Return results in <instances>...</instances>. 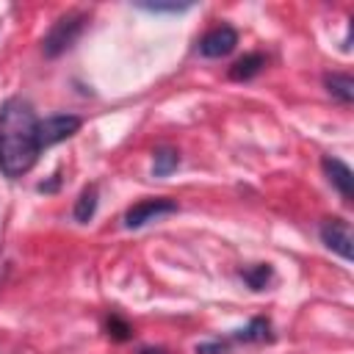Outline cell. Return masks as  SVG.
Instances as JSON below:
<instances>
[{"mask_svg": "<svg viewBox=\"0 0 354 354\" xmlns=\"http://www.w3.org/2000/svg\"><path fill=\"white\" fill-rule=\"evenodd\" d=\"M138 354H169V351L160 346H144V348H138Z\"/></svg>", "mask_w": 354, "mask_h": 354, "instance_id": "e0dca14e", "label": "cell"}, {"mask_svg": "<svg viewBox=\"0 0 354 354\" xmlns=\"http://www.w3.org/2000/svg\"><path fill=\"white\" fill-rule=\"evenodd\" d=\"M266 64H268V58L263 53H246L243 58H238L230 66V80H238V83L241 80H252L266 69Z\"/></svg>", "mask_w": 354, "mask_h": 354, "instance_id": "9c48e42d", "label": "cell"}, {"mask_svg": "<svg viewBox=\"0 0 354 354\" xmlns=\"http://www.w3.org/2000/svg\"><path fill=\"white\" fill-rule=\"evenodd\" d=\"M232 340H238V343H271L274 340V326H271L268 318L257 315L243 329H235L232 332Z\"/></svg>", "mask_w": 354, "mask_h": 354, "instance_id": "ba28073f", "label": "cell"}, {"mask_svg": "<svg viewBox=\"0 0 354 354\" xmlns=\"http://www.w3.org/2000/svg\"><path fill=\"white\" fill-rule=\"evenodd\" d=\"M180 166V152L171 147H158L155 149V160H152V174L155 177H166Z\"/></svg>", "mask_w": 354, "mask_h": 354, "instance_id": "7c38bea8", "label": "cell"}, {"mask_svg": "<svg viewBox=\"0 0 354 354\" xmlns=\"http://www.w3.org/2000/svg\"><path fill=\"white\" fill-rule=\"evenodd\" d=\"M235 44H238V30H235L232 25L221 22V25L210 28V30L199 39V53H202L205 58H221V55H230V53L235 50Z\"/></svg>", "mask_w": 354, "mask_h": 354, "instance_id": "8992f818", "label": "cell"}, {"mask_svg": "<svg viewBox=\"0 0 354 354\" xmlns=\"http://www.w3.org/2000/svg\"><path fill=\"white\" fill-rule=\"evenodd\" d=\"M318 235H321L324 246L332 249V252H337L343 260H351L354 257V249H351L354 232H351V224L346 218H326V221H321Z\"/></svg>", "mask_w": 354, "mask_h": 354, "instance_id": "5b68a950", "label": "cell"}, {"mask_svg": "<svg viewBox=\"0 0 354 354\" xmlns=\"http://www.w3.org/2000/svg\"><path fill=\"white\" fill-rule=\"evenodd\" d=\"M80 124H83V119L75 116V113H53L47 119H39V144H41V149L72 138L80 130Z\"/></svg>", "mask_w": 354, "mask_h": 354, "instance_id": "277c9868", "label": "cell"}, {"mask_svg": "<svg viewBox=\"0 0 354 354\" xmlns=\"http://www.w3.org/2000/svg\"><path fill=\"white\" fill-rule=\"evenodd\" d=\"M97 205H100V188L91 183V185H86V188L80 191V196H77V202H75V210H72L75 221L88 224V221L94 218V213H97Z\"/></svg>", "mask_w": 354, "mask_h": 354, "instance_id": "8fae6325", "label": "cell"}, {"mask_svg": "<svg viewBox=\"0 0 354 354\" xmlns=\"http://www.w3.org/2000/svg\"><path fill=\"white\" fill-rule=\"evenodd\" d=\"M241 277H243V282H246L252 290H263V288L274 279V268H271L268 263H254V266L243 268Z\"/></svg>", "mask_w": 354, "mask_h": 354, "instance_id": "4fadbf2b", "label": "cell"}, {"mask_svg": "<svg viewBox=\"0 0 354 354\" xmlns=\"http://www.w3.org/2000/svg\"><path fill=\"white\" fill-rule=\"evenodd\" d=\"M194 351L196 354H230V346L224 340H210V343H199Z\"/></svg>", "mask_w": 354, "mask_h": 354, "instance_id": "2e32d148", "label": "cell"}, {"mask_svg": "<svg viewBox=\"0 0 354 354\" xmlns=\"http://www.w3.org/2000/svg\"><path fill=\"white\" fill-rule=\"evenodd\" d=\"M136 6L152 14H180V11L194 8V3H136Z\"/></svg>", "mask_w": 354, "mask_h": 354, "instance_id": "9a60e30c", "label": "cell"}, {"mask_svg": "<svg viewBox=\"0 0 354 354\" xmlns=\"http://www.w3.org/2000/svg\"><path fill=\"white\" fill-rule=\"evenodd\" d=\"M55 188H58V174H53L50 183H41V185H39V191H55Z\"/></svg>", "mask_w": 354, "mask_h": 354, "instance_id": "ac0fdd59", "label": "cell"}, {"mask_svg": "<svg viewBox=\"0 0 354 354\" xmlns=\"http://www.w3.org/2000/svg\"><path fill=\"white\" fill-rule=\"evenodd\" d=\"M86 22H88V14H83V11H66V14H61L50 25V30L44 33L41 53L47 58H58L61 53H66L80 39V33L86 30Z\"/></svg>", "mask_w": 354, "mask_h": 354, "instance_id": "7a4b0ae2", "label": "cell"}, {"mask_svg": "<svg viewBox=\"0 0 354 354\" xmlns=\"http://www.w3.org/2000/svg\"><path fill=\"white\" fill-rule=\"evenodd\" d=\"M105 329H108V337H113V340H119V343H124V340H130V337H133V326H130L122 315H116V313H111V315H108Z\"/></svg>", "mask_w": 354, "mask_h": 354, "instance_id": "5bb4252c", "label": "cell"}, {"mask_svg": "<svg viewBox=\"0 0 354 354\" xmlns=\"http://www.w3.org/2000/svg\"><path fill=\"white\" fill-rule=\"evenodd\" d=\"M324 86L343 105H351L354 102V77L351 75H346V72H329V75H324Z\"/></svg>", "mask_w": 354, "mask_h": 354, "instance_id": "30bf717a", "label": "cell"}, {"mask_svg": "<svg viewBox=\"0 0 354 354\" xmlns=\"http://www.w3.org/2000/svg\"><path fill=\"white\" fill-rule=\"evenodd\" d=\"M321 169H324L326 180L340 191V196L346 202H351L354 199V174H351V169L340 158H329V155L321 158Z\"/></svg>", "mask_w": 354, "mask_h": 354, "instance_id": "52a82bcc", "label": "cell"}, {"mask_svg": "<svg viewBox=\"0 0 354 354\" xmlns=\"http://www.w3.org/2000/svg\"><path fill=\"white\" fill-rule=\"evenodd\" d=\"M39 116L22 97H8L0 105V171L8 180L28 174L39 160Z\"/></svg>", "mask_w": 354, "mask_h": 354, "instance_id": "6da1fadb", "label": "cell"}, {"mask_svg": "<svg viewBox=\"0 0 354 354\" xmlns=\"http://www.w3.org/2000/svg\"><path fill=\"white\" fill-rule=\"evenodd\" d=\"M177 210H180L177 199H169V196H149V199H141V202H136L133 207H127V213H124V227H127V230H138V227H144V224H149V221H155V218H160V216L177 213Z\"/></svg>", "mask_w": 354, "mask_h": 354, "instance_id": "3957f363", "label": "cell"}]
</instances>
